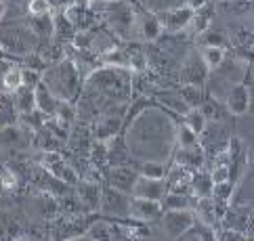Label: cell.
Listing matches in <instances>:
<instances>
[{
    "label": "cell",
    "instance_id": "1f68e13d",
    "mask_svg": "<svg viewBox=\"0 0 254 241\" xmlns=\"http://www.w3.org/2000/svg\"><path fill=\"white\" fill-rule=\"evenodd\" d=\"M101 57V63L105 67H122V69H128V52H126L124 48H110L107 52H103V55H99Z\"/></svg>",
    "mask_w": 254,
    "mask_h": 241
},
{
    "label": "cell",
    "instance_id": "9c48e42d",
    "mask_svg": "<svg viewBox=\"0 0 254 241\" xmlns=\"http://www.w3.org/2000/svg\"><path fill=\"white\" fill-rule=\"evenodd\" d=\"M208 74L210 71L206 69L199 52H189L187 59L183 61V67H181V84H193V86H204Z\"/></svg>",
    "mask_w": 254,
    "mask_h": 241
},
{
    "label": "cell",
    "instance_id": "2e32d148",
    "mask_svg": "<svg viewBox=\"0 0 254 241\" xmlns=\"http://www.w3.org/2000/svg\"><path fill=\"white\" fill-rule=\"evenodd\" d=\"M101 189L103 187L99 185L97 181H80L76 185V195L78 201L86 212H95L99 210V201H101Z\"/></svg>",
    "mask_w": 254,
    "mask_h": 241
},
{
    "label": "cell",
    "instance_id": "d6a6232c",
    "mask_svg": "<svg viewBox=\"0 0 254 241\" xmlns=\"http://www.w3.org/2000/svg\"><path fill=\"white\" fill-rule=\"evenodd\" d=\"M202 61H204V65L208 71H212V69H219L223 63H225V48H219V47H204L202 48Z\"/></svg>",
    "mask_w": 254,
    "mask_h": 241
},
{
    "label": "cell",
    "instance_id": "d6986e66",
    "mask_svg": "<svg viewBox=\"0 0 254 241\" xmlns=\"http://www.w3.org/2000/svg\"><path fill=\"white\" fill-rule=\"evenodd\" d=\"M206 162V149L202 145H195V147H189V149H179L177 155H175V164L179 166H185L187 170H202Z\"/></svg>",
    "mask_w": 254,
    "mask_h": 241
},
{
    "label": "cell",
    "instance_id": "681fc988",
    "mask_svg": "<svg viewBox=\"0 0 254 241\" xmlns=\"http://www.w3.org/2000/svg\"><path fill=\"white\" fill-rule=\"evenodd\" d=\"M71 241H93L90 237H86V235H80V237H76V239H71Z\"/></svg>",
    "mask_w": 254,
    "mask_h": 241
},
{
    "label": "cell",
    "instance_id": "c3c4849f",
    "mask_svg": "<svg viewBox=\"0 0 254 241\" xmlns=\"http://www.w3.org/2000/svg\"><path fill=\"white\" fill-rule=\"evenodd\" d=\"M4 15H6V2H2V0H0V21L4 19Z\"/></svg>",
    "mask_w": 254,
    "mask_h": 241
},
{
    "label": "cell",
    "instance_id": "4316f807",
    "mask_svg": "<svg viewBox=\"0 0 254 241\" xmlns=\"http://www.w3.org/2000/svg\"><path fill=\"white\" fill-rule=\"evenodd\" d=\"M30 34L36 36V38H42V40H51L53 34H55V19L53 15H38V17H32L30 21Z\"/></svg>",
    "mask_w": 254,
    "mask_h": 241
},
{
    "label": "cell",
    "instance_id": "f35d334b",
    "mask_svg": "<svg viewBox=\"0 0 254 241\" xmlns=\"http://www.w3.org/2000/svg\"><path fill=\"white\" fill-rule=\"evenodd\" d=\"M175 139L179 143V149H189V147H195L199 145V139L193 130H189L185 124H181V126L175 130Z\"/></svg>",
    "mask_w": 254,
    "mask_h": 241
},
{
    "label": "cell",
    "instance_id": "e575fe53",
    "mask_svg": "<svg viewBox=\"0 0 254 241\" xmlns=\"http://www.w3.org/2000/svg\"><path fill=\"white\" fill-rule=\"evenodd\" d=\"M126 52H128V71L130 74H145L149 67V57L139 48H132Z\"/></svg>",
    "mask_w": 254,
    "mask_h": 241
},
{
    "label": "cell",
    "instance_id": "5b68a950",
    "mask_svg": "<svg viewBox=\"0 0 254 241\" xmlns=\"http://www.w3.org/2000/svg\"><path fill=\"white\" fill-rule=\"evenodd\" d=\"M195 225V216L191 210H166L162 216V227L170 239L183 237L187 231H191Z\"/></svg>",
    "mask_w": 254,
    "mask_h": 241
},
{
    "label": "cell",
    "instance_id": "30bf717a",
    "mask_svg": "<svg viewBox=\"0 0 254 241\" xmlns=\"http://www.w3.org/2000/svg\"><path fill=\"white\" fill-rule=\"evenodd\" d=\"M0 50L11 52V55H30L28 34H23L17 28H2L0 30Z\"/></svg>",
    "mask_w": 254,
    "mask_h": 241
},
{
    "label": "cell",
    "instance_id": "8d00e7d4",
    "mask_svg": "<svg viewBox=\"0 0 254 241\" xmlns=\"http://www.w3.org/2000/svg\"><path fill=\"white\" fill-rule=\"evenodd\" d=\"M199 42H202V47H219V48H225L227 44V36L221 32V30H214V28H208L199 34Z\"/></svg>",
    "mask_w": 254,
    "mask_h": 241
},
{
    "label": "cell",
    "instance_id": "bcb514c9",
    "mask_svg": "<svg viewBox=\"0 0 254 241\" xmlns=\"http://www.w3.org/2000/svg\"><path fill=\"white\" fill-rule=\"evenodd\" d=\"M42 74L40 71H34L30 67H21V86H28V88H36L40 84Z\"/></svg>",
    "mask_w": 254,
    "mask_h": 241
},
{
    "label": "cell",
    "instance_id": "d4e9b609",
    "mask_svg": "<svg viewBox=\"0 0 254 241\" xmlns=\"http://www.w3.org/2000/svg\"><path fill=\"white\" fill-rule=\"evenodd\" d=\"M34 99H36V109L51 118L53 111H55V105H57V96L49 91L42 80H40V84L34 88Z\"/></svg>",
    "mask_w": 254,
    "mask_h": 241
},
{
    "label": "cell",
    "instance_id": "f6af8a7d",
    "mask_svg": "<svg viewBox=\"0 0 254 241\" xmlns=\"http://www.w3.org/2000/svg\"><path fill=\"white\" fill-rule=\"evenodd\" d=\"M28 11H30L32 17L49 15L53 11V4H51V0H30V2H28Z\"/></svg>",
    "mask_w": 254,
    "mask_h": 241
},
{
    "label": "cell",
    "instance_id": "cb8c5ba5",
    "mask_svg": "<svg viewBox=\"0 0 254 241\" xmlns=\"http://www.w3.org/2000/svg\"><path fill=\"white\" fill-rule=\"evenodd\" d=\"M13 107L15 111L21 115H28L36 109V99H34V88H28V86H19L17 91L13 93Z\"/></svg>",
    "mask_w": 254,
    "mask_h": 241
},
{
    "label": "cell",
    "instance_id": "816d5d0a",
    "mask_svg": "<svg viewBox=\"0 0 254 241\" xmlns=\"http://www.w3.org/2000/svg\"><path fill=\"white\" fill-rule=\"evenodd\" d=\"M2 2H6V0H2Z\"/></svg>",
    "mask_w": 254,
    "mask_h": 241
},
{
    "label": "cell",
    "instance_id": "f907efd6",
    "mask_svg": "<svg viewBox=\"0 0 254 241\" xmlns=\"http://www.w3.org/2000/svg\"><path fill=\"white\" fill-rule=\"evenodd\" d=\"M103 2H118V0H103Z\"/></svg>",
    "mask_w": 254,
    "mask_h": 241
},
{
    "label": "cell",
    "instance_id": "7a4b0ae2",
    "mask_svg": "<svg viewBox=\"0 0 254 241\" xmlns=\"http://www.w3.org/2000/svg\"><path fill=\"white\" fill-rule=\"evenodd\" d=\"M42 82L59 101H74L80 93V67L74 59H61L51 71H42Z\"/></svg>",
    "mask_w": 254,
    "mask_h": 241
},
{
    "label": "cell",
    "instance_id": "83f0119b",
    "mask_svg": "<svg viewBox=\"0 0 254 241\" xmlns=\"http://www.w3.org/2000/svg\"><path fill=\"white\" fill-rule=\"evenodd\" d=\"M199 111L204 113L206 122H223L227 115V107L216 99H204L202 105H199Z\"/></svg>",
    "mask_w": 254,
    "mask_h": 241
},
{
    "label": "cell",
    "instance_id": "f546056e",
    "mask_svg": "<svg viewBox=\"0 0 254 241\" xmlns=\"http://www.w3.org/2000/svg\"><path fill=\"white\" fill-rule=\"evenodd\" d=\"M162 210H191V195H181V193H166L160 199Z\"/></svg>",
    "mask_w": 254,
    "mask_h": 241
},
{
    "label": "cell",
    "instance_id": "8fae6325",
    "mask_svg": "<svg viewBox=\"0 0 254 241\" xmlns=\"http://www.w3.org/2000/svg\"><path fill=\"white\" fill-rule=\"evenodd\" d=\"M137 178H139V172L134 166H116V168H110V172H107V187L130 195Z\"/></svg>",
    "mask_w": 254,
    "mask_h": 241
},
{
    "label": "cell",
    "instance_id": "484cf974",
    "mask_svg": "<svg viewBox=\"0 0 254 241\" xmlns=\"http://www.w3.org/2000/svg\"><path fill=\"white\" fill-rule=\"evenodd\" d=\"M193 216L199 218V222L206 227H214L219 225V218H216V210H214V201L212 197H202V199H195V206H193Z\"/></svg>",
    "mask_w": 254,
    "mask_h": 241
},
{
    "label": "cell",
    "instance_id": "7bdbcfd3",
    "mask_svg": "<svg viewBox=\"0 0 254 241\" xmlns=\"http://www.w3.org/2000/svg\"><path fill=\"white\" fill-rule=\"evenodd\" d=\"M88 157L95 166H105L107 164V145L105 141H95L88 149Z\"/></svg>",
    "mask_w": 254,
    "mask_h": 241
},
{
    "label": "cell",
    "instance_id": "52a82bcc",
    "mask_svg": "<svg viewBox=\"0 0 254 241\" xmlns=\"http://www.w3.org/2000/svg\"><path fill=\"white\" fill-rule=\"evenodd\" d=\"M124 113H126V107H122L118 113H116V109L99 113L95 124H93V139L95 141H110L112 137H116L122 128Z\"/></svg>",
    "mask_w": 254,
    "mask_h": 241
},
{
    "label": "cell",
    "instance_id": "e0dca14e",
    "mask_svg": "<svg viewBox=\"0 0 254 241\" xmlns=\"http://www.w3.org/2000/svg\"><path fill=\"white\" fill-rule=\"evenodd\" d=\"M107 145V164L112 168L116 166H132V153L128 145H126V141L122 137H112L110 141H105Z\"/></svg>",
    "mask_w": 254,
    "mask_h": 241
},
{
    "label": "cell",
    "instance_id": "6da1fadb",
    "mask_svg": "<svg viewBox=\"0 0 254 241\" xmlns=\"http://www.w3.org/2000/svg\"><path fill=\"white\" fill-rule=\"evenodd\" d=\"M132 74L122 67H97L82 80L86 91H93L99 96H107L112 101H126L130 96Z\"/></svg>",
    "mask_w": 254,
    "mask_h": 241
},
{
    "label": "cell",
    "instance_id": "7402d4cb",
    "mask_svg": "<svg viewBox=\"0 0 254 241\" xmlns=\"http://www.w3.org/2000/svg\"><path fill=\"white\" fill-rule=\"evenodd\" d=\"M51 118H53V122H57L63 130H69V126L78 118V109H76V105L71 103V101H59L57 99L55 111H53Z\"/></svg>",
    "mask_w": 254,
    "mask_h": 241
},
{
    "label": "cell",
    "instance_id": "3957f363",
    "mask_svg": "<svg viewBox=\"0 0 254 241\" xmlns=\"http://www.w3.org/2000/svg\"><path fill=\"white\" fill-rule=\"evenodd\" d=\"M105 6L101 8L103 19L107 21V25L112 28V32L122 40H128L130 34L134 32V19H137V13H134L132 4H128L126 0H118V2H103Z\"/></svg>",
    "mask_w": 254,
    "mask_h": 241
},
{
    "label": "cell",
    "instance_id": "5bb4252c",
    "mask_svg": "<svg viewBox=\"0 0 254 241\" xmlns=\"http://www.w3.org/2000/svg\"><path fill=\"white\" fill-rule=\"evenodd\" d=\"M191 170H187L185 166L175 164L166 170L164 181L168 187V193H181V195H191V189H189V183H191Z\"/></svg>",
    "mask_w": 254,
    "mask_h": 241
},
{
    "label": "cell",
    "instance_id": "277c9868",
    "mask_svg": "<svg viewBox=\"0 0 254 241\" xmlns=\"http://www.w3.org/2000/svg\"><path fill=\"white\" fill-rule=\"evenodd\" d=\"M38 166L65 187H76L80 183V174L76 172V168L69 162H65V157L61 153H40Z\"/></svg>",
    "mask_w": 254,
    "mask_h": 241
},
{
    "label": "cell",
    "instance_id": "44dd1931",
    "mask_svg": "<svg viewBox=\"0 0 254 241\" xmlns=\"http://www.w3.org/2000/svg\"><path fill=\"white\" fill-rule=\"evenodd\" d=\"M212 19H214V4L210 2V0H206L204 4H199V6L195 8L193 19H191V23H189V28L193 30L195 36H199L204 30L210 28Z\"/></svg>",
    "mask_w": 254,
    "mask_h": 241
},
{
    "label": "cell",
    "instance_id": "ffe728a7",
    "mask_svg": "<svg viewBox=\"0 0 254 241\" xmlns=\"http://www.w3.org/2000/svg\"><path fill=\"white\" fill-rule=\"evenodd\" d=\"M63 139H59L57 135H53V132L47 128V126H42L34 132V147L40 151V153H59V149H61V143Z\"/></svg>",
    "mask_w": 254,
    "mask_h": 241
},
{
    "label": "cell",
    "instance_id": "8992f818",
    "mask_svg": "<svg viewBox=\"0 0 254 241\" xmlns=\"http://www.w3.org/2000/svg\"><path fill=\"white\" fill-rule=\"evenodd\" d=\"M128 203H130V195L116 191L112 187H105V189H101L99 212L114 218H128Z\"/></svg>",
    "mask_w": 254,
    "mask_h": 241
},
{
    "label": "cell",
    "instance_id": "ac0fdd59",
    "mask_svg": "<svg viewBox=\"0 0 254 241\" xmlns=\"http://www.w3.org/2000/svg\"><path fill=\"white\" fill-rule=\"evenodd\" d=\"M139 25V34L143 40L147 42H156L162 34H164V30H162V23H160V17L156 13H149L145 11L141 13L137 19H134V28Z\"/></svg>",
    "mask_w": 254,
    "mask_h": 241
},
{
    "label": "cell",
    "instance_id": "ab89813d",
    "mask_svg": "<svg viewBox=\"0 0 254 241\" xmlns=\"http://www.w3.org/2000/svg\"><path fill=\"white\" fill-rule=\"evenodd\" d=\"M53 19H55V34H53V38H59L61 42H63V40H71V38H74V34H76L74 25H71L61 13H59L57 17H53Z\"/></svg>",
    "mask_w": 254,
    "mask_h": 241
},
{
    "label": "cell",
    "instance_id": "4dcf8cb0",
    "mask_svg": "<svg viewBox=\"0 0 254 241\" xmlns=\"http://www.w3.org/2000/svg\"><path fill=\"white\" fill-rule=\"evenodd\" d=\"M36 210H38L40 218H44V220H47V218H55L57 212H59L55 195H51V193H40L38 199H36Z\"/></svg>",
    "mask_w": 254,
    "mask_h": 241
},
{
    "label": "cell",
    "instance_id": "74e56055",
    "mask_svg": "<svg viewBox=\"0 0 254 241\" xmlns=\"http://www.w3.org/2000/svg\"><path fill=\"white\" fill-rule=\"evenodd\" d=\"M19 86H21V67L11 65L6 71H2V88L8 95H13Z\"/></svg>",
    "mask_w": 254,
    "mask_h": 241
},
{
    "label": "cell",
    "instance_id": "ee69618b",
    "mask_svg": "<svg viewBox=\"0 0 254 241\" xmlns=\"http://www.w3.org/2000/svg\"><path fill=\"white\" fill-rule=\"evenodd\" d=\"M0 187H2L4 191H17L19 178H17V172L13 170V168L0 166Z\"/></svg>",
    "mask_w": 254,
    "mask_h": 241
},
{
    "label": "cell",
    "instance_id": "b9f144b4",
    "mask_svg": "<svg viewBox=\"0 0 254 241\" xmlns=\"http://www.w3.org/2000/svg\"><path fill=\"white\" fill-rule=\"evenodd\" d=\"M158 101L164 105V107H168V109H172L175 113H181V115H185L187 111H189V107L185 105V101L179 96V93L177 95H172V93H166V95H160L158 96Z\"/></svg>",
    "mask_w": 254,
    "mask_h": 241
},
{
    "label": "cell",
    "instance_id": "4fadbf2b",
    "mask_svg": "<svg viewBox=\"0 0 254 241\" xmlns=\"http://www.w3.org/2000/svg\"><path fill=\"white\" fill-rule=\"evenodd\" d=\"M162 216V203L141 197H130L128 203V218L137 222H151Z\"/></svg>",
    "mask_w": 254,
    "mask_h": 241
},
{
    "label": "cell",
    "instance_id": "60d3db41",
    "mask_svg": "<svg viewBox=\"0 0 254 241\" xmlns=\"http://www.w3.org/2000/svg\"><path fill=\"white\" fill-rule=\"evenodd\" d=\"M139 176H145V178H164L166 174V168L162 162H156V159H147L139 166Z\"/></svg>",
    "mask_w": 254,
    "mask_h": 241
},
{
    "label": "cell",
    "instance_id": "836d02e7",
    "mask_svg": "<svg viewBox=\"0 0 254 241\" xmlns=\"http://www.w3.org/2000/svg\"><path fill=\"white\" fill-rule=\"evenodd\" d=\"M183 124H185L189 130H193L197 137L202 135L204 128L208 126V122H206V118H204V113L199 111V107H195V109H189V111L183 115Z\"/></svg>",
    "mask_w": 254,
    "mask_h": 241
},
{
    "label": "cell",
    "instance_id": "7c38bea8",
    "mask_svg": "<svg viewBox=\"0 0 254 241\" xmlns=\"http://www.w3.org/2000/svg\"><path fill=\"white\" fill-rule=\"evenodd\" d=\"M166 193H168V187H166L164 178H145V176H139L137 183H134V187H132L130 197L160 201Z\"/></svg>",
    "mask_w": 254,
    "mask_h": 241
},
{
    "label": "cell",
    "instance_id": "d590c367",
    "mask_svg": "<svg viewBox=\"0 0 254 241\" xmlns=\"http://www.w3.org/2000/svg\"><path fill=\"white\" fill-rule=\"evenodd\" d=\"M86 237L93 241H114V227L107 222H93L86 229Z\"/></svg>",
    "mask_w": 254,
    "mask_h": 241
},
{
    "label": "cell",
    "instance_id": "ba28073f",
    "mask_svg": "<svg viewBox=\"0 0 254 241\" xmlns=\"http://www.w3.org/2000/svg\"><path fill=\"white\" fill-rule=\"evenodd\" d=\"M193 13H195V8L189 6V4H179V6L168 8V11H164L160 17L162 30H166L170 34L189 30V23H191V19H193Z\"/></svg>",
    "mask_w": 254,
    "mask_h": 241
},
{
    "label": "cell",
    "instance_id": "9a60e30c",
    "mask_svg": "<svg viewBox=\"0 0 254 241\" xmlns=\"http://www.w3.org/2000/svg\"><path fill=\"white\" fill-rule=\"evenodd\" d=\"M227 113L231 115H246L250 109V88L248 84H235L231 86L229 95H227Z\"/></svg>",
    "mask_w": 254,
    "mask_h": 241
},
{
    "label": "cell",
    "instance_id": "7dc6e473",
    "mask_svg": "<svg viewBox=\"0 0 254 241\" xmlns=\"http://www.w3.org/2000/svg\"><path fill=\"white\" fill-rule=\"evenodd\" d=\"M219 241H248L246 239V233H240V231H227L223 229V233L216 235Z\"/></svg>",
    "mask_w": 254,
    "mask_h": 241
},
{
    "label": "cell",
    "instance_id": "f5cc1de1",
    "mask_svg": "<svg viewBox=\"0 0 254 241\" xmlns=\"http://www.w3.org/2000/svg\"><path fill=\"white\" fill-rule=\"evenodd\" d=\"M210 2H212V0H210Z\"/></svg>",
    "mask_w": 254,
    "mask_h": 241
},
{
    "label": "cell",
    "instance_id": "f1b7e54d",
    "mask_svg": "<svg viewBox=\"0 0 254 241\" xmlns=\"http://www.w3.org/2000/svg\"><path fill=\"white\" fill-rule=\"evenodd\" d=\"M179 96L185 101V105L189 109H195V107L202 105L204 101V86H193V84H181Z\"/></svg>",
    "mask_w": 254,
    "mask_h": 241
},
{
    "label": "cell",
    "instance_id": "603a6c76",
    "mask_svg": "<svg viewBox=\"0 0 254 241\" xmlns=\"http://www.w3.org/2000/svg\"><path fill=\"white\" fill-rule=\"evenodd\" d=\"M212 178L210 172H204V170H195L191 174V183H189V189H191V195L195 199H202V197H210L212 195Z\"/></svg>",
    "mask_w": 254,
    "mask_h": 241
}]
</instances>
